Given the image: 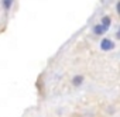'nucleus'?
<instances>
[{"instance_id":"obj_4","label":"nucleus","mask_w":120,"mask_h":117,"mask_svg":"<svg viewBox=\"0 0 120 117\" xmlns=\"http://www.w3.org/2000/svg\"><path fill=\"white\" fill-rule=\"evenodd\" d=\"M102 26L107 30L109 26H110V17H103V18H102Z\"/></svg>"},{"instance_id":"obj_2","label":"nucleus","mask_w":120,"mask_h":117,"mask_svg":"<svg viewBox=\"0 0 120 117\" xmlns=\"http://www.w3.org/2000/svg\"><path fill=\"white\" fill-rule=\"evenodd\" d=\"M93 31H95V34H98V35H100V34H103V33H106L107 30L102 26V24H99V26H95V28H93Z\"/></svg>"},{"instance_id":"obj_3","label":"nucleus","mask_w":120,"mask_h":117,"mask_svg":"<svg viewBox=\"0 0 120 117\" xmlns=\"http://www.w3.org/2000/svg\"><path fill=\"white\" fill-rule=\"evenodd\" d=\"M2 3H3V9L4 10H10V7L13 4V0H2Z\"/></svg>"},{"instance_id":"obj_5","label":"nucleus","mask_w":120,"mask_h":117,"mask_svg":"<svg viewBox=\"0 0 120 117\" xmlns=\"http://www.w3.org/2000/svg\"><path fill=\"white\" fill-rule=\"evenodd\" d=\"M82 80H83V76H81V75H78V76H75V78H74V80H72V83H74L75 86H78V85H81V83H82Z\"/></svg>"},{"instance_id":"obj_1","label":"nucleus","mask_w":120,"mask_h":117,"mask_svg":"<svg viewBox=\"0 0 120 117\" xmlns=\"http://www.w3.org/2000/svg\"><path fill=\"white\" fill-rule=\"evenodd\" d=\"M113 47H114V44H113L110 40H103V41L100 42V48H102L103 51H110Z\"/></svg>"},{"instance_id":"obj_6","label":"nucleus","mask_w":120,"mask_h":117,"mask_svg":"<svg viewBox=\"0 0 120 117\" xmlns=\"http://www.w3.org/2000/svg\"><path fill=\"white\" fill-rule=\"evenodd\" d=\"M117 13H119V14H120V2H119V3H117Z\"/></svg>"},{"instance_id":"obj_7","label":"nucleus","mask_w":120,"mask_h":117,"mask_svg":"<svg viewBox=\"0 0 120 117\" xmlns=\"http://www.w3.org/2000/svg\"><path fill=\"white\" fill-rule=\"evenodd\" d=\"M116 37H117V38H119V40H120V30H119V33H117V34H116Z\"/></svg>"}]
</instances>
